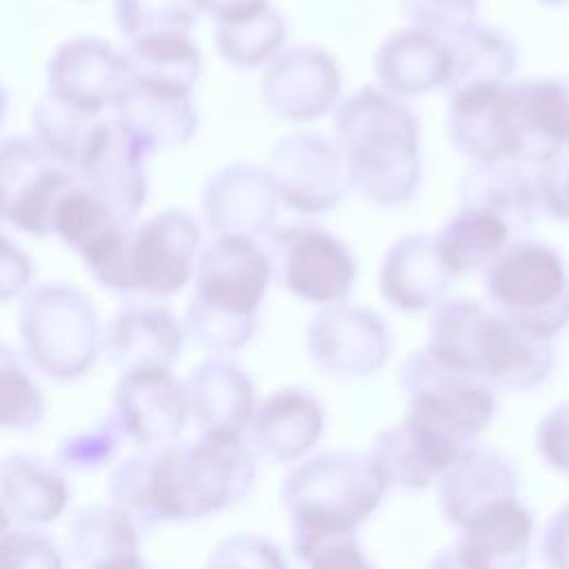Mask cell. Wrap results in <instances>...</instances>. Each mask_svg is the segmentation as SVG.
Instances as JSON below:
<instances>
[{"label": "cell", "instance_id": "cell-14", "mask_svg": "<svg viewBox=\"0 0 569 569\" xmlns=\"http://www.w3.org/2000/svg\"><path fill=\"white\" fill-rule=\"evenodd\" d=\"M391 331L376 311L333 302L320 309L307 327L309 360L333 378L371 376L389 360Z\"/></svg>", "mask_w": 569, "mask_h": 569}, {"label": "cell", "instance_id": "cell-34", "mask_svg": "<svg viewBox=\"0 0 569 569\" xmlns=\"http://www.w3.org/2000/svg\"><path fill=\"white\" fill-rule=\"evenodd\" d=\"M447 44L451 64L445 89L449 96L478 84H505L516 69V47L498 29L476 24Z\"/></svg>", "mask_w": 569, "mask_h": 569}, {"label": "cell", "instance_id": "cell-4", "mask_svg": "<svg viewBox=\"0 0 569 569\" xmlns=\"http://www.w3.org/2000/svg\"><path fill=\"white\" fill-rule=\"evenodd\" d=\"M193 278L184 336L213 356L242 349L256 331V316L271 280L262 244L240 236H216L198 253Z\"/></svg>", "mask_w": 569, "mask_h": 569}, {"label": "cell", "instance_id": "cell-2", "mask_svg": "<svg viewBox=\"0 0 569 569\" xmlns=\"http://www.w3.org/2000/svg\"><path fill=\"white\" fill-rule=\"evenodd\" d=\"M425 349L502 391L540 387L556 362L551 340L471 298H445L431 309Z\"/></svg>", "mask_w": 569, "mask_h": 569}, {"label": "cell", "instance_id": "cell-40", "mask_svg": "<svg viewBox=\"0 0 569 569\" xmlns=\"http://www.w3.org/2000/svg\"><path fill=\"white\" fill-rule=\"evenodd\" d=\"M113 16L131 42L151 33H189L200 11L193 0H113Z\"/></svg>", "mask_w": 569, "mask_h": 569}, {"label": "cell", "instance_id": "cell-52", "mask_svg": "<svg viewBox=\"0 0 569 569\" xmlns=\"http://www.w3.org/2000/svg\"><path fill=\"white\" fill-rule=\"evenodd\" d=\"M91 569H149V565L142 560L140 551H127V553L113 556L104 562H98Z\"/></svg>", "mask_w": 569, "mask_h": 569}, {"label": "cell", "instance_id": "cell-46", "mask_svg": "<svg viewBox=\"0 0 569 569\" xmlns=\"http://www.w3.org/2000/svg\"><path fill=\"white\" fill-rule=\"evenodd\" d=\"M533 447L547 467L569 476V400L551 407L538 420Z\"/></svg>", "mask_w": 569, "mask_h": 569}, {"label": "cell", "instance_id": "cell-48", "mask_svg": "<svg viewBox=\"0 0 569 569\" xmlns=\"http://www.w3.org/2000/svg\"><path fill=\"white\" fill-rule=\"evenodd\" d=\"M31 278L33 264L29 256L0 227V302L22 298L31 287Z\"/></svg>", "mask_w": 569, "mask_h": 569}, {"label": "cell", "instance_id": "cell-18", "mask_svg": "<svg viewBox=\"0 0 569 569\" xmlns=\"http://www.w3.org/2000/svg\"><path fill=\"white\" fill-rule=\"evenodd\" d=\"M147 158L113 118H102L89 138L76 176L118 222L133 224L149 193Z\"/></svg>", "mask_w": 569, "mask_h": 569}, {"label": "cell", "instance_id": "cell-49", "mask_svg": "<svg viewBox=\"0 0 569 569\" xmlns=\"http://www.w3.org/2000/svg\"><path fill=\"white\" fill-rule=\"evenodd\" d=\"M540 558L547 569H569V502L547 518L540 536Z\"/></svg>", "mask_w": 569, "mask_h": 569}, {"label": "cell", "instance_id": "cell-30", "mask_svg": "<svg viewBox=\"0 0 569 569\" xmlns=\"http://www.w3.org/2000/svg\"><path fill=\"white\" fill-rule=\"evenodd\" d=\"M460 207H478L502 218L516 240L533 224L538 191L533 173L525 171L522 162L476 164L460 180Z\"/></svg>", "mask_w": 569, "mask_h": 569}, {"label": "cell", "instance_id": "cell-1", "mask_svg": "<svg viewBox=\"0 0 569 569\" xmlns=\"http://www.w3.org/2000/svg\"><path fill=\"white\" fill-rule=\"evenodd\" d=\"M258 453L244 436L200 431L191 442L140 451L109 478L111 505L138 527L209 518L240 502L256 485Z\"/></svg>", "mask_w": 569, "mask_h": 569}, {"label": "cell", "instance_id": "cell-16", "mask_svg": "<svg viewBox=\"0 0 569 569\" xmlns=\"http://www.w3.org/2000/svg\"><path fill=\"white\" fill-rule=\"evenodd\" d=\"M111 418L124 440L140 451L176 445L189 422L184 382L171 369H140L120 373L113 389Z\"/></svg>", "mask_w": 569, "mask_h": 569}, {"label": "cell", "instance_id": "cell-33", "mask_svg": "<svg viewBox=\"0 0 569 569\" xmlns=\"http://www.w3.org/2000/svg\"><path fill=\"white\" fill-rule=\"evenodd\" d=\"M511 238L516 236L502 218L478 207H460L433 236L440 258L453 276L487 269L513 242Z\"/></svg>", "mask_w": 569, "mask_h": 569}, {"label": "cell", "instance_id": "cell-47", "mask_svg": "<svg viewBox=\"0 0 569 569\" xmlns=\"http://www.w3.org/2000/svg\"><path fill=\"white\" fill-rule=\"evenodd\" d=\"M533 180L538 204L553 218L569 220V149L536 164Z\"/></svg>", "mask_w": 569, "mask_h": 569}, {"label": "cell", "instance_id": "cell-12", "mask_svg": "<svg viewBox=\"0 0 569 569\" xmlns=\"http://www.w3.org/2000/svg\"><path fill=\"white\" fill-rule=\"evenodd\" d=\"M200 247L196 218L169 207L131 227L129 278L131 296L169 298L193 276Z\"/></svg>", "mask_w": 569, "mask_h": 569}, {"label": "cell", "instance_id": "cell-6", "mask_svg": "<svg viewBox=\"0 0 569 569\" xmlns=\"http://www.w3.org/2000/svg\"><path fill=\"white\" fill-rule=\"evenodd\" d=\"M18 331L29 365L62 382L89 373L102 349L98 311L69 282L31 284L20 298Z\"/></svg>", "mask_w": 569, "mask_h": 569}, {"label": "cell", "instance_id": "cell-3", "mask_svg": "<svg viewBox=\"0 0 569 569\" xmlns=\"http://www.w3.org/2000/svg\"><path fill=\"white\" fill-rule=\"evenodd\" d=\"M333 129L349 182L362 196L393 207L416 193L418 122L398 96L373 84L358 89L336 109Z\"/></svg>", "mask_w": 569, "mask_h": 569}, {"label": "cell", "instance_id": "cell-41", "mask_svg": "<svg viewBox=\"0 0 569 569\" xmlns=\"http://www.w3.org/2000/svg\"><path fill=\"white\" fill-rule=\"evenodd\" d=\"M131 227L133 224H113L80 253L93 280L100 287L122 296H131V278H129Z\"/></svg>", "mask_w": 569, "mask_h": 569}, {"label": "cell", "instance_id": "cell-21", "mask_svg": "<svg viewBox=\"0 0 569 569\" xmlns=\"http://www.w3.org/2000/svg\"><path fill=\"white\" fill-rule=\"evenodd\" d=\"M325 407L305 387H282L256 405L244 433L251 449L278 465L305 460L325 433Z\"/></svg>", "mask_w": 569, "mask_h": 569}, {"label": "cell", "instance_id": "cell-9", "mask_svg": "<svg viewBox=\"0 0 569 569\" xmlns=\"http://www.w3.org/2000/svg\"><path fill=\"white\" fill-rule=\"evenodd\" d=\"M398 380L407 398V409L451 427L471 442H476L496 418V389L447 365L425 347L405 358Z\"/></svg>", "mask_w": 569, "mask_h": 569}, {"label": "cell", "instance_id": "cell-15", "mask_svg": "<svg viewBox=\"0 0 569 569\" xmlns=\"http://www.w3.org/2000/svg\"><path fill=\"white\" fill-rule=\"evenodd\" d=\"M49 96L71 109L102 118L124 98L131 76L122 51L93 36H78L62 42L47 67Z\"/></svg>", "mask_w": 569, "mask_h": 569}, {"label": "cell", "instance_id": "cell-51", "mask_svg": "<svg viewBox=\"0 0 569 569\" xmlns=\"http://www.w3.org/2000/svg\"><path fill=\"white\" fill-rule=\"evenodd\" d=\"M427 569H473V567H471L469 560L460 553V549L451 542L449 547L440 549V551L431 558V562H429Z\"/></svg>", "mask_w": 569, "mask_h": 569}, {"label": "cell", "instance_id": "cell-43", "mask_svg": "<svg viewBox=\"0 0 569 569\" xmlns=\"http://www.w3.org/2000/svg\"><path fill=\"white\" fill-rule=\"evenodd\" d=\"M400 9L413 29L449 42L476 27L478 0H400Z\"/></svg>", "mask_w": 569, "mask_h": 569}, {"label": "cell", "instance_id": "cell-11", "mask_svg": "<svg viewBox=\"0 0 569 569\" xmlns=\"http://www.w3.org/2000/svg\"><path fill=\"white\" fill-rule=\"evenodd\" d=\"M76 171L29 136L0 140V222L24 233L51 236V216Z\"/></svg>", "mask_w": 569, "mask_h": 569}, {"label": "cell", "instance_id": "cell-29", "mask_svg": "<svg viewBox=\"0 0 569 569\" xmlns=\"http://www.w3.org/2000/svg\"><path fill=\"white\" fill-rule=\"evenodd\" d=\"M0 502L24 527H44L58 520L69 502V485L56 462L31 453H11L0 460Z\"/></svg>", "mask_w": 569, "mask_h": 569}, {"label": "cell", "instance_id": "cell-55", "mask_svg": "<svg viewBox=\"0 0 569 569\" xmlns=\"http://www.w3.org/2000/svg\"><path fill=\"white\" fill-rule=\"evenodd\" d=\"M542 2H549V4H560V2H567V0H542Z\"/></svg>", "mask_w": 569, "mask_h": 569}, {"label": "cell", "instance_id": "cell-32", "mask_svg": "<svg viewBox=\"0 0 569 569\" xmlns=\"http://www.w3.org/2000/svg\"><path fill=\"white\" fill-rule=\"evenodd\" d=\"M131 82L187 93L202 73V56L189 33H151L129 42L122 51Z\"/></svg>", "mask_w": 569, "mask_h": 569}, {"label": "cell", "instance_id": "cell-25", "mask_svg": "<svg viewBox=\"0 0 569 569\" xmlns=\"http://www.w3.org/2000/svg\"><path fill=\"white\" fill-rule=\"evenodd\" d=\"M533 538V511L518 496H511L467 520L453 545L473 569H525Z\"/></svg>", "mask_w": 569, "mask_h": 569}, {"label": "cell", "instance_id": "cell-39", "mask_svg": "<svg viewBox=\"0 0 569 569\" xmlns=\"http://www.w3.org/2000/svg\"><path fill=\"white\" fill-rule=\"evenodd\" d=\"M118 222L109 209L78 180L67 187L60 196L51 216V236L60 238L78 256L107 229Z\"/></svg>", "mask_w": 569, "mask_h": 569}, {"label": "cell", "instance_id": "cell-17", "mask_svg": "<svg viewBox=\"0 0 569 569\" xmlns=\"http://www.w3.org/2000/svg\"><path fill=\"white\" fill-rule=\"evenodd\" d=\"M267 173L280 202L302 213H320L336 207L351 184L338 147L309 131L273 144Z\"/></svg>", "mask_w": 569, "mask_h": 569}, {"label": "cell", "instance_id": "cell-28", "mask_svg": "<svg viewBox=\"0 0 569 569\" xmlns=\"http://www.w3.org/2000/svg\"><path fill=\"white\" fill-rule=\"evenodd\" d=\"M449 64V44L442 38L413 27L391 33L373 58L380 84L398 98L445 87Z\"/></svg>", "mask_w": 569, "mask_h": 569}, {"label": "cell", "instance_id": "cell-13", "mask_svg": "<svg viewBox=\"0 0 569 569\" xmlns=\"http://www.w3.org/2000/svg\"><path fill=\"white\" fill-rule=\"evenodd\" d=\"M449 98L447 131L458 153L476 164H525V129L511 84H478Z\"/></svg>", "mask_w": 569, "mask_h": 569}, {"label": "cell", "instance_id": "cell-8", "mask_svg": "<svg viewBox=\"0 0 569 569\" xmlns=\"http://www.w3.org/2000/svg\"><path fill=\"white\" fill-rule=\"evenodd\" d=\"M271 278L291 296L333 305L353 287L356 260L333 233L309 222L273 227L262 244Z\"/></svg>", "mask_w": 569, "mask_h": 569}, {"label": "cell", "instance_id": "cell-22", "mask_svg": "<svg viewBox=\"0 0 569 569\" xmlns=\"http://www.w3.org/2000/svg\"><path fill=\"white\" fill-rule=\"evenodd\" d=\"M518 496L511 458L487 442H473L436 482V502L445 522L460 529L482 509Z\"/></svg>", "mask_w": 569, "mask_h": 569}, {"label": "cell", "instance_id": "cell-5", "mask_svg": "<svg viewBox=\"0 0 569 569\" xmlns=\"http://www.w3.org/2000/svg\"><path fill=\"white\" fill-rule=\"evenodd\" d=\"M389 487L362 451H325L296 462L280 496L289 531H358L382 505Z\"/></svg>", "mask_w": 569, "mask_h": 569}, {"label": "cell", "instance_id": "cell-23", "mask_svg": "<svg viewBox=\"0 0 569 569\" xmlns=\"http://www.w3.org/2000/svg\"><path fill=\"white\" fill-rule=\"evenodd\" d=\"M182 322L160 305H127L102 331V351L120 373L171 369L184 345Z\"/></svg>", "mask_w": 569, "mask_h": 569}, {"label": "cell", "instance_id": "cell-56", "mask_svg": "<svg viewBox=\"0 0 569 569\" xmlns=\"http://www.w3.org/2000/svg\"><path fill=\"white\" fill-rule=\"evenodd\" d=\"M0 227H2V222H0Z\"/></svg>", "mask_w": 569, "mask_h": 569}, {"label": "cell", "instance_id": "cell-7", "mask_svg": "<svg viewBox=\"0 0 569 569\" xmlns=\"http://www.w3.org/2000/svg\"><path fill=\"white\" fill-rule=\"evenodd\" d=\"M482 287L489 309L540 338L569 325V271L545 242H509L485 269Z\"/></svg>", "mask_w": 569, "mask_h": 569}, {"label": "cell", "instance_id": "cell-37", "mask_svg": "<svg viewBox=\"0 0 569 569\" xmlns=\"http://www.w3.org/2000/svg\"><path fill=\"white\" fill-rule=\"evenodd\" d=\"M102 118H93L71 109L69 104L51 98L49 93L33 107L31 127L33 140L58 162L73 169L78 167L91 133Z\"/></svg>", "mask_w": 569, "mask_h": 569}, {"label": "cell", "instance_id": "cell-20", "mask_svg": "<svg viewBox=\"0 0 569 569\" xmlns=\"http://www.w3.org/2000/svg\"><path fill=\"white\" fill-rule=\"evenodd\" d=\"M260 93L273 116L313 120L333 107L340 93V71L327 51L302 44L269 62Z\"/></svg>", "mask_w": 569, "mask_h": 569}, {"label": "cell", "instance_id": "cell-10", "mask_svg": "<svg viewBox=\"0 0 569 569\" xmlns=\"http://www.w3.org/2000/svg\"><path fill=\"white\" fill-rule=\"evenodd\" d=\"M471 445L451 427L407 409L398 422L378 431L367 456L389 489L418 491L433 487Z\"/></svg>", "mask_w": 569, "mask_h": 569}, {"label": "cell", "instance_id": "cell-44", "mask_svg": "<svg viewBox=\"0 0 569 569\" xmlns=\"http://www.w3.org/2000/svg\"><path fill=\"white\" fill-rule=\"evenodd\" d=\"M204 569H289L280 547L267 536L238 531L209 551Z\"/></svg>", "mask_w": 569, "mask_h": 569}, {"label": "cell", "instance_id": "cell-35", "mask_svg": "<svg viewBox=\"0 0 569 569\" xmlns=\"http://www.w3.org/2000/svg\"><path fill=\"white\" fill-rule=\"evenodd\" d=\"M67 551L71 560L91 569L113 556L140 551V527L116 505H91L69 525Z\"/></svg>", "mask_w": 569, "mask_h": 569}, {"label": "cell", "instance_id": "cell-24", "mask_svg": "<svg viewBox=\"0 0 569 569\" xmlns=\"http://www.w3.org/2000/svg\"><path fill=\"white\" fill-rule=\"evenodd\" d=\"M189 416L200 431L244 436L256 411L251 376L227 356H209L184 380Z\"/></svg>", "mask_w": 569, "mask_h": 569}, {"label": "cell", "instance_id": "cell-27", "mask_svg": "<svg viewBox=\"0 0 569 569\" xmlns=\"http://www.w3.org/2000/svg\"><path fill=\"white\" fill-rule=\"evenodd\" d=\"M113 120L151 156L187 144L198 129L191 96L131 82L113 109Z\"/></svg>", "mask_w": 569, "mask_h": 569}, {"label": "cell", "instance_id": "cell-19", "mask_svg": "<svg viewBox=\"0 0 569 569\" xmlns=\"http://www.w3.org/2000/svg\"><path fill=\"white\" fill-rule=\"evenodd\" d=\"M278 193L267 169L233 162L209 176L202 189V218L216 236L264 238L278 216Z\"/></svg>", "mask_w": 569, "mask_h": 569}, {"label": "cell", "instance_id": "cell-31", "mask_svg": "<svg viewBox=\"0 0 569 569\" xmlns=\"http://www.w3.org/2000/svg\"><path fill=\"white\" fill-rule=\"evenodd\" d=\"M525 129V164L569 149V78H529L511 84Z\"/></svg>", "mask_w": 569, "mask_h": 569}, {"label": "cell", "instance_id": "cell-54", "mask_svg": "<svg viewBox=\"0 0 569 569\" xmlns=\"http://www.w3.org/2000/svg\"><path fill=\"white\" fill-rule=\"evenodd\" d=\"M11 522H13V520H11V516L7 513V509H4V507H2V502H0V538L11 529Z\"/></svg>", "mask_w": 569, "mask_h": 569}, {"label": "cell", "instance_id": "cell-26", "mask_svg": "<svg viewBox=\"0 0 569 569\" xmlns=\"http://www.w3.org/2000/svg\"><path fill=\"white\" fill-rule=\"evenodd\" d=\"M451 278L433 236L411 233L387 251L380 267V291L396 309L418 313L445 300Z\"/></svg>", "mask_w": 569, "mask_h": 569}, {"label": "cell", "instance_id": "cell-45", "mask_svg": "<svg viewBox=\"0 0 569 569\" xmlns=\"http://www.w3.org/2000/svg\"><path fill=\"white\" fill-rule=\"evenodd\" d=\"M0 569H64V560L47 533L11 527L0 538Z\"/></svg>", "mask_w": 569, "mask_h": 569}, {"label": "cell", "instance_id": "cell-38", "mask_svg": "<svg viewBox=\"0 0 569 569\" xmlns=\"http://www.w3.org/2000/svg\"><path fill=\"white\" fill-rule=\"evenodd\" d=\"M44 416V396L20 353L0 340V429L27 431Z\"/></svg>", "mask_w": 569, "mask_h": 569}, {"label": "cell", "instance_id": "cell-50", "mask_svg": "<svg viewBox=\"0 0 569 569\" xmlns=\"http://www.w3.org/2000/svg\"><path fill=\"white\" fill-rule=\"evenodd\" d=\"M200 13H207L216 18V22H231L247 18L264 7H269V0H193Z\"/></svg>", "mask_w": 569, "mask_h": 569}, {"label": "cell", "instance_id": "cell-42", "mask_svg": "<svg viewBox=\"0 0 569 569\" xmlns=\"http://www.w3.org/2000/svg\"><path fill=\"white\" fill-rule=\"evenodd\" d=\"M124 440L120 427L111 416L104 420L67 436L58 451L56 465L67 471H91L109 465Z\"/></svg>", "mask_w": 569, "mask_h": 569}, {"label": "cell", "instance_id": "cell-53", "mask_svg": "<svg viewBox=\"0 0 569 569\" xmlns=\"http://www.w3.org/2000/svg\"><path fill=\"white\" fill-rule=\"evenodd\" d=\"M7 107H9V96H7V89L0 84V129L7 118Z\"/></svg>", "mask_w": 569, "mask_h": 569}, {"label": "cell", "instance_id": "cell-36", "mask_svg": "<svg viewBox=\"0 0 569 569\" xmlns=\"http://www.w3.org/2000/svg\"><path fill=\"white\" fill-rule=\"evenodd\" d=\"M287 40V24L280 11L264 7L247 18L220 22L216 44L220 56L240 69H256L276 58Z\"/></svg>", "mask_w": 569, "mask_h": 569}]
</instances>
